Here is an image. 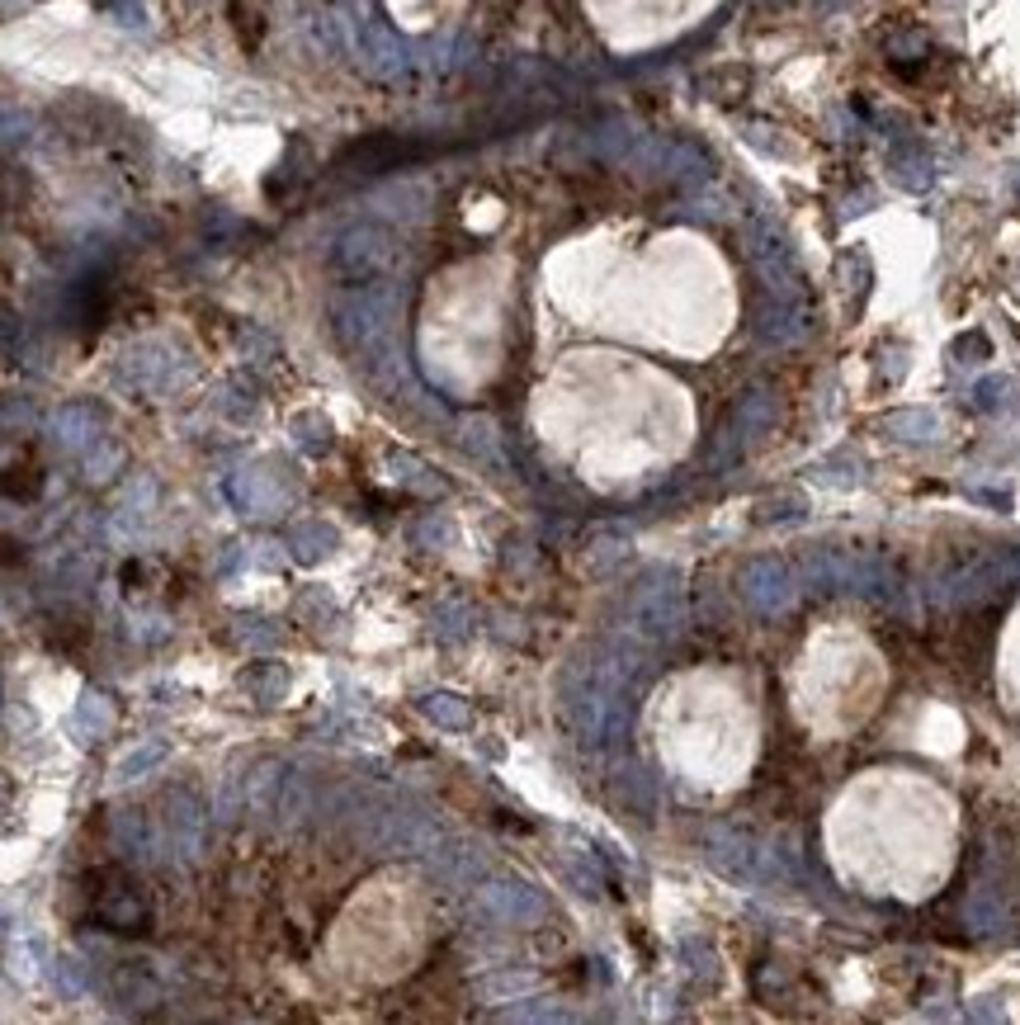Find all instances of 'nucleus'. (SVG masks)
<instances>
[{
    "label": "nucleus",
    "instance_id": "obj_1",
    "mask_svg": "<svg viewBox=\"0 0 1020 1025\" xmlns=\"http://www.w3.org/2000/svg\"><path fill=\"white\" fill-rule=\"evenodd\" d=\"M57 430H62V445H71V449H85L100 435V426H95V421H85L81 406H71V412L57 416Z\"/></svg>",
    "mask_w": 1020,
    "mask_h": 1025
}]
</instances>
